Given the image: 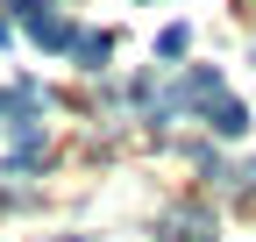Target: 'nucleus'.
Here are the masks:
<instances>
[{"label": "nucleus", "instance_id": "obj_6", "mask_svg": "<svg viewBox=\"0 0 256 242\" xmlns=\"http://www.w3.org/2000/svg\"><path fill=\"white\" fill-rule=\"evenodd\" d=\"M171 242H206V221L192 214V221H171Z\"/></svg>", "mask_w": 256, "mask_h": 242}, {"label": "nucleus", "instance_id": "obj_3", "mask_svg": "<svg viewBox=\"0 0 256 242\" xmlns=\"http://www.w3.org/2000/svg\"><path fill=\"white\" fill-rule=\"evenodd\" d=\"M206 121H214V136H242V128H249V107H242V100H228V93H220V100L206 107Z\"/></svg>", "mask_w": 256, "mask_h": 242}, {"label": "nucleus", "instance_id": "obj_4", "mask_svg": "<svg viewBox=\"0 0 256 242\" xmlns=\"http://www.w3.org/2000/svg\"><path fill=\"white\" fill-rule=\"evenodd\" d=\"M72 57H78L86 72H100L107 64V36H100V28H78V36H72Z\"/></svg>", "mask_w": 256, "mask_h": 242}, {"label": "nucleus", "instance_id": "obj_5", "mask_svg": "<svg viewBox=\"0 0 256 242\" xmlns=\"http://www.w3.org/2000/svg\"><path fill=\"white\" fill-rule=\"evenodd\" d=\"M185 50H192V28H185V22H171L164 36H156V57H185Z\"/></svg>", "mask_w": 256, "mask_h": 242}, {"label": "nucleus", "instance_id": "obj_1", "mask_svg": "<svg viewBox=\"0 0 256 242\" xmlns=\"http://www.w3.org/2000/svg\"><path fill=\"white\" fill-rule=\"evenodd\" d=\"M220 93H228V86H220V72H214V64H192V72H185V78L171 86V100H164V114H185V121L200 114V121H206V107H214Z\"/></svg>", "mask_w": 256, "mask_h": 242}, {"label": "nucleus", "instance_id": "obj_9", "mask_svg": "<svg viewBox=\"0 0 256 242\" xmlns=\"http://www.w3.org/2000/svg\"><path fill=\"white\" fill-rule=\"evenodd\" d=\"M249 178H256V164H249Z\"/></svg>", "mask_w": 256, "mask_h": 242}, {"label": "nucleus", "instance_id": "obj_7", "mask_svg": "<svg viewBox=\"0 0 256 242\" xmlns=\"http://www.w3.org/2000/svg\"><path fill=\"white\" fill-rule=\"evenodd\" d=\"M0 43H8V22H0Z\"/></svg>", "mask_w": 256, "mask_h": 242}, {"label": "nucleus", "instance_id": "obj_8", "mask_svg": "<svg viewBox=\"0 0 256 242\" xmlns=\"http://www.w3.org/2000/svg\"><path fill=\"white\" fill-rule=\"evenodd\" d=\"M0 114H8V93H0Z\"/></svg>", "mask_w": 256, "mask_h": 242}, {"label": "nucleus", "instance_id": "obj_2", "mask_svg": "<svg viewBox=\"0 0 256 242\" xmlns=\"http://www.w3.org/2000/svg\"><path fill=\"white\" fill-rule=\"evenodd\" d=\"M14 22H22L28 36L43 43V50H72V36H78V28H72V22L50 8V0H14Z\"/></svg>", "mask_w": 256, "mask_h": 242}]
</instances>
